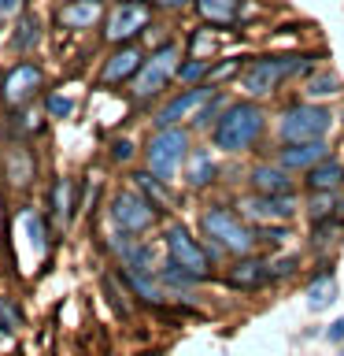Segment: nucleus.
I'll return each mask as SVG.
<instances>
[{
  "label": "nucleus",
  "mask_w": 344,
  "mask_h": 356,
  "mask_svg": "<svg viewBox=\"0 0 344 356\" xmlns=\"http://www.w3.org/2000/svg\"><path fill=\"white\" fill-rule=\"evenodd\" d=\"M311 67H315V56H307V52L259 56V60H252L241 71V89L252 100L255 97H270V93H277V86H282V82H289V78H296V74H307Z\"/></svg>",
  "instance_id": "1"
},
{
  "label": "nucleus",
  "mask_w": 344,
  "mask_h": 356,
  "mask_svg": "<svg viewBox=\"0 0 344 356\" xmlns=\"http://www.w3.org/2000/svg\"><path fill=\"white\" fill-rule=\"evenodd\" d=\"M263 127H266L263 108L255 100H237V104H226V111L211 127V145L218 152H244L248 145L259 141Z\"/></svg>",
  "instance_id": "2"
},
{
  "label": "nucleus",
  "mask_w": 344,
  "mask_h": 356,
  "mask_svg": "<svg viewBox=\"0 0 344 356\" xmlns=\"http://www.w3.org/2000/svg\"><path fill=\"white\" fill-rule=\"evenodd\" d=\"M189 160V130L182 127H155V134L144 145V163L160 182L178 178V171Z\"/></svg>",
  "instance_id": "3"
},
{
  "label": "nucleus",
  "mask_w": 344,
  "mask_h": 356,
  "mask_svg": "<svg viewBox=\"0 0 344 356\" xmlns=\"http://www.w3.org/2000/svg\"><path fill=\"white\" fill-rule=\"evenodd\" d=\"M200 227H204V234H207L211 241L222 245V249L233 252V256L252 252V245L259 241V238H255V230H252L233 208H226V204H211V208H204V216H200Z\"/></svg>",
  "instance_id": "4"
},
{
  "label": "nucleus",
  "mask_w": 344,
  "mask_h": 356,
  "mask_svg": "<svg viewBox=\"0 0 344 356\" xmlns=\"http://www.w3.org/2000/svg\"><path fill=\"white\" fill-rule=\"evenodd\" d=\"M152 15H155L152 0H115V4L104 11V30H100V38L108 44L137 41V33H144L152 26Z\"/></svg>",
  "instance_id": "5"
},
{
  "label": "nucleus",
  "mask_w": 344,
  "mask_h": 356,
  "mask_svg": "<svg viewBox=\"0 0 344 356\" xmlns=\"http://www.w3.org/2000/svg\"><path fill=\"white\" fill-rule=\"evenodd\" d=\"M178 67H182V52H178V44H160L155 52L144 56L141 71L133 74V97H137V100L160 97L163 89L178 78Z\"/></svg>",
  "instance_id": "6"
},
{
  "label": "nucleus",
  "mask_w": 344,
  "mask_h": 356,
  "mask_svg": "<svg viewBox=\"0 0 344 356\" xmlns=\"http://www.w3.org/2000/svg\"><path fill=\"white\" fill-rule=\"evenodd\" d=\"M333 127V115L318 100H304V104H293L282 111L277 119V138L282 141H315V138H326Z\"/></svg>",
  "instance_id": "7"
},
{
  "label": "nucleus",
  "mask_w": 344,
  "mask_h": 356,
  "mask_svg": "<svg viewBox=\"0 0 344 356\" xmlns=\"http://www.w3.org/2000/svg\"><path fill=\"white\" fill-rule=\"evenodd\" d=\"M155 216H160V211H155V204L141 193L137 186H133V189H119L115 200H111V219H115V227L126 230V234L152 230V227H155Z\"/></svg>",
  "instance_id": "8"
},
{
  "label": "nucleus",
  "mask_w": 344,
  "mask_h": 356,
  "mask_svg": "<svg viewBox=\"0 0 344 356\" xmlns=\"http://www.w3.org/2000/svg\"><path fill=\"white\" fill-rule=\"evenodd\" d=\"M163 245H166V256H171L174 264H182L185 271H193L200 282L207 278V252L200 249V241L189 234V227H182V222H166L163 227Z\"/></svg>",
  "instance_id": "9"
},
{
  "label": "nucleus",
  "mask_w": 344,
  "mask_h": 356,
  "mask_svg": "<svg viewBox=\"0 0 344 356\" xmlns=\"http://www.w3.org/2000/svg\"><path fill=\"white\" fill-rule=\"evenodd\" d=\"M41 86H44L41 67L30 63V60H19L4 71V78H0V97H4L8 108H22V104H30V100L37 97Z\"/></svg>",
  "instance_id": "10"
},
{
  "label": "nucleus",
  "mask_w": 344,
  "mask_h": 356,
  "mask_svg": "<svg viewBox=\"0 0 344 356\" xmlns=\"http://www.w3.org/2000/svg\"><path fill=\"white\" fill-rule=\"evenodd\" d=\"M11 238H22V245H15V260L22 256V249H30V267H41V260L49 256V227H44L41 211L19 208L15 222H11Z\"/></svg>",
  "instance_id": "11"
},
{
  "label": "nucleus",
  "mask_w": 344,
  "mask_h": 356,
  "mask_svg": "<svg viewBox=\"0 0 344 356\" xmlns=\"http://www.w3.org/2000/svg\"><path fill=\"white\" fill-rule=\"evenodd\" d=\"M211 97H215V86H211V82H196V86L182 89V93L171 97L160 111H155V127H178L182 119H193Z\"/></svg>",
  "instance_id": "12"
},
{
  "label": "nucleus",
  "mask_w": 344,
  "mask_h": 356,
  "mask_svg": "<svg viewBox=\"0 0 344 356\" xmlns=\"http://www.w3.org/2000/svg\"><path fill=\"white\" fill-rule=\"evenodd\" d=\"M241 208L255 227H266V222H289L293 211L300 208V200L296 193H255L248 200H241Z\"/></svg>",
  "instance_id": "13"
},
{
  "label": "nucleus",
  "mask_w": 344,
  "mask_h": 356,
  "mask_svg": "<svg viewBox=\"0 0 344 356\" xmlns=\"http://www.w3.org/2000/svg\"><path fill=\"white\" fill-rule=\"evenodd\" d=\"M144 63V49L137 41H126V44H115V52L104 60L100 67V82L104 86H122V82H133V74L141 71Z\"/></svg>",
  "instance_id": "14"
},
{
  "label": "nucleus",
  "mask_w": 344,
  "mask_h": 356,
  "mask_svg": "<svg viewBox=\"0 0 344 356\" xmlns=\"http://www.w3.org/2000/svg\"><path fill=\"white\" fill-rule=\"evenodd\" d=\"M326 156H329L326 138H315V141H282V149H277V163H282L285 171H307V167H315L318 160H326Z\"/></svg>",
  "instance_id": "15"
},
{
  "label": "nucleus",
  "mask_w": 344,
  "mask_h": 356,
  "mask_svg": "<svg viewBox=\"0 0 344 356\" xmlns=\"http://www.w3.org/2000/svg\"><path fill=\"white\" fill-rule=\"evenodd\" d=\"M55 22L63 30H89L96 22H104V0H67L55 11Z\"/></svg>",
  "instance_id": "16"
},
{
  "label": "nucleus",
  "mask_w": 344,
  "mask_h": 356,
  "mask_svg": "<svg viewBox=\"0 0 344 356\" xmlns=\"http://www.w3.org/2000/svg\"><path fill=\"white\" fill-rule=\"evenodd\" d=\"M248 182L255 193H293V178L282 163H255L248 171Z\"/></svg>",
  "instance_id": "17"
},
{
  "label": "nucleus",
  "mask_w": 344,
  "mask_h": 356,
  "mask_svg": "<svg viewBox=\"0 0 344 356\" xmlns=\"http://www.w3.org/2000/svg\"><path fill=\"white\" fill-rule=\"evenodd\" d=\"M226 282H230L233 289H259L263 282H270V271H266V264H263V260H252V256L244 252L241 260L230 267Z\"/></svg>",
  "instance_id": "18"
},
{
  "label": "nucleus",
  "mask_w": 344,
  "mask_h": 356,
  "mask_svg": "<svg viewBox=\"0 0 344 356\" xmlns=\"http://www.w3.org/2000/svg\"><path fill=\"white\" fill-rule=\"evenodd\" d=\"M337 297H341V286H337V275L333 271H318L315 278H311V286H307V308L311 312H326L337 305Z\"/></svg>",
  "instance_id": "19"
},
{
  "label": "nucleus",
  "mask_w": 344,
  "mask_h": 356,
  "mask_svg": "<svg viewBox=\"0 0 344 356\" xmlns=\"http://www.w3.org/2000/svg\"><path fill=\"white\" fill-rule=\"evenodd\" d=\"M193 8L207 26H233L241 15V0H193Z\"/></svg>",
  "instance_id": "20"
},
{
  "label": "nucleus",
  "mask_w": 344,
  "mask_h": 356,
  "mask_svg": "<svg viewBox=\"0 0 344 356\" xmlns=\"http://www.w3.org/2000/svg\"><path fill=\"white\" fill-rule=\"evenodd\" d=\"M344 182V163L337 156H326L315 167H307V189H337Z\"/></svg>",
  "instance_id": "21"
},
{
  "label": "nucleus",
  "mask_w": 344,
  "mask_h": 356,
  "mask_svg": "<svg viewBox=\"0 0 344 356\" xmlns=\"http://www.w3.org/2000/svg\"><path fill=\"white\" fill-rule=\"evenodd\" d=\"M4 171H8V182L15 189H26L33 182V156L22 149V145H15V149L8 152V160H4Z\"/></svg>",
  "instance_id": "22"
},
{
  "label": "nucleus",
  "mask_w": 344,
  "mask_h": 356,
  "mask_svg": "<svg viewBox=\"0 0 344 356\" xmlns=\"http://www.w3.org/2000/svg\"><path fill=\"white\" fill-rule=\"evenodd\" d=\"M215 160H211L207 152H189V160H185V182L193 186V189H204L215 182Z\"/></svg>",
  "instance_id": "23"
},
{
  "label": "nucleus",
  "mask_w": 344,
  "mask_h": 356,
  "mask_svg": "<svg viewBox=\"0 0 344 356\" xmlns=\"http://www.w3.org/2000/svg\"><path fill=\"white\" fill-rule=\"evenodd\" d=\"M49 204H52V219L60 222V227H67L74 216V189L67 178H55L52 182V197H49Z\"/></svg>",
  "instance_id": "24"
},
{
  "label": "nucleus",
  "mask_w": 344,
  "mask_h": 356,
  "mask_svg": "<svg viewBox=\"0 0 344 356\" xmlns=\"http://www.w3.org/2000/svg\"><path fill=\"white\" fill-rule=\"evenodd\" d=\"M37 41H41V19L30 15V11H22L15 30H11V44H15V52H30Z\"/></svg>",
  "instance_id": "25"
},
{
  "label": "nucleus",
  "mask_w": 344,
  "mask_h": 356,
  "mask_svg": "<svg viewBox=\"0 0 344 356\" xmlns=\"http://www.w3.org/2000/svg\"><path fill=\"white\" fill-rule=\"evenodd\" d=\"M341 89H344V82L333 71H315L304 82V97L307 100H329V97H337Z\"/></svg>",
  "instance_id": "26"
},
{
  "label": "nucleus",
  "mask_w": 344,
  "mask_h": 356,
  "mask_svg": "<svg viewBox=\"0 0 344 356\" xmlns=\"http://www.w3.org/2000/svg\"><path fill=\"white\" fill-rule=\"evenodd\" d=\"M307 211H311V222L333 219V216H337V189H311Z\"/></svg>",
  "instance_id": "27"
},
{
  "label": "nucleus",
  "mask_w": 344,
  "mask_h": 356,
  "mask_svg": "<svg viewBox=\"0 0 344 356\" xmlns=\"http://www.w3.org/2000/svg\"><path fill=\"white\" fill-rule=\"evenodd\" d=\"M207 74H211V60L207 56H189V60L178 67V78L189 86H196V82H207Z\"/></svg>",
  "instance_id": "28"
},
{
  "label": "nucleus",
  "mask_w": 344,
  "mask_h": 356,
  "mask_svg": "<svg viewBox=\"0 0 344 356\" xmlns=\"http://www.w3.org/2000/svg\"><path fill=\"white\" fill-rule=\"evenodd\" d=\"M222 111H226V97H218V93H215V97H211L207 104H204V108H200L196 115H193V127H196V130H207V127H215Z\"/></svg>",
  "instance_id": "29"
},
{
  "label": "nucleus",
  "mask_w": 344,
  "mask_h": 356,
  "mask_svg": "<svg viewBox=\"0 0 344 356\" xmlns=\"http://www.w3.org/2000/svg\"><path fill=\"white\" fill-rule=\"evenodd\" d=\"M137 189L152 200L155 208H160L163 200H166V182H160V178H155L152 171H141V175H137Z\"/></svg>",
  "instance_id": "30"
},
{
  "label": "nucleus",
  "mask_w": 344,
  "mask_h": 356,
  "mask_svg": "<svg viewBox=\"0 0 344 356\" xmlns=\"http://www.w3.org/2000/svg\"><path fill=\"white\" fill-rule=\"evenodd\" d=\"M44 111H49L52 119H67L74 111V100L63 97V93H49V97H44Z\"/></svg>",
  "instance_id": "31"
},
{
  "label": "nucleus",
  "mask_w": 344,
  "mask_h": 356,
  "mask_svg": "<svg viewBox=\"0 0 344 356\" xmlns=\"http://www.w3.org/2000/svg\"><path fill=\"white\" fill-rule=\"evenodd\" d=\"M11 330H19V312H15V305H11L8 297H0V338L11 334Z\"/></svg>",
  "instance_id": "32"
},
{
  "label": "nucleus",
  "mask_w": 344,
  "mask_h": 356,
  "mask_svg": "<svg viewBox=\"0 0 344 356\" xmlns=\"http://www.w3.org/2000/svg\"><path fill=\"white\" fill-rule=\"evenodd\" d=\"M266 271H270V282H277V278H289V275H296V256H277V260L266 264Z\"/></svg>",
  "instance_id": "33"
},
{
  "label": "nucleus",
  "mask_w": 344,
  "mask_h": 356,
  "mask_svg": "<svg viewBox=\"0 0 344 356\" xmlns=\"http://www.w3.org/2000/svg\"><path fill=\"white\" fill-rule=\"evenodd\" d=\"M133 156H137V145H133L130 138H115V141H111V160H115V163H130Z\"/></svg>",
  "instance_id": "34"
},
{
  "label": "nucleus",
  "mask_w": 344,
  "mask_h": 356,
  "mask_svg": "<svg viewBox=\"0 0 344 356\" xmlns=\"http://www.w3.org/2000/svg\"><path fill=\"white\" fill-rule=\"evenodd\" d=\"M26 11V0H0V19H19Z\"/></svg>",
  "instance_id": "35"
},
{
  "label": "nucleus",
  "mask_w": 344,
  "mask_h": 356,
  "mask_svg": "<svg viewBox=\"0 0 344 356\" xmlns=\"http://www.w3.org/2000/svg\"><path fill=\"white\" fill-rule=\"evenodd\" d=\"M326 341H329V345H341V341H344V316L333 319L329 327H326Z\"/></svg>",
  "instance_id": "36"
},
{
  "label": "nucleus",
  "mask_w": 344,
  "mask_h": 356,
  "mask_svg": "<svg viewBox=\"0 0 344 356\" xmlns=\"http://www.w3.org/2000/svg\"><path fill=\"white\" fill-rule=\"evenodd\" d=\"M237 71H241V63H237V60H230V63H218V67L211 63V74H207V78H230V74H237Z\"/></svg>",
  "instance_id": "37"
},
{
  "label": "nucleus",
  "mask_w": 344,
  "mask_h": 356,
  "mask_svg": "<svg viewBox=\"0 0 344 356\" xmlns=\"http://www.w3.org/2000/svg\"><path fill=\"white\" fill-rule=\"evenodd\" d=\"M155 8H163V11H182V8H189L193 0H152Z\"/></svg>",
  "instance_id": "38"
},
{
  "label": "nucleus",
  "mask_w": 344,
  "mask_h": 356,
  "mask_svg": "<svg viewBox=\"0 0 344 356\" xmlns=\"http://www.w3.org/2000/svg\"><path fill=\"white\" fill-rule=\"evenodd\" d=\"M0 238H4V211H0Z\"/></svg>",
  "instance_id": "39"
},
{
  "label": "nucleus",
  "mask_w": 344,
  "mask_h": 356,
  "mask_svg": "<svg viewBox=\"0 0 344 356\" xmlns=\"http://www.w3.org/2000/svg\"><path fill=\"white\" fill-rule=\"evenodd\" d=\"M0 41H4V19H0Z\"/></svg>",
  "instance_id": "40"
},
{
  "label": "nucleus",
  "mask_w": 344,
  "mask_h": 356,
  "mask_svg": "<svg viewBox=\"0 0 344 356\" xmlns=\"http://www.w3.org/2000/svg\"><path fill=\"white\" fill-rule=\"evenodd\" d=\"M341 356H344V341H341Z\"/></svg>",
  "instance_id": "41"
}]
</instances>
